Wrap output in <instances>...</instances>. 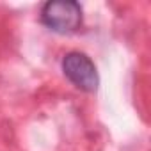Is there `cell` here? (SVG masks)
Wrapping results in <instances>:
<instances>
[{"label":"cell","instance_id":"obj_1","mask_svg":"<svg viewBox=\"0 0 151 151\" xmlns=\"http://www.w3.org/2000/svg\"><path fill=\"white\" fill-rule=\"evenodd\" d=\"M41 22L59 34L75 32L82 25V7L73 0L46 2L41 11Z\"/></svg>","mask_w":151,"mask_h":151},{"label":"cell","instance_id":"obj_2","mask_svg":"<svg viewBox=\"0 0 151 151\" xmlns=\"http://www.w3.org/2000/svg\"><path fill=\"white\" fill-rule=\"evenodd\" d=\"M62 71L66 77L82 91L93 93L98 89L100 78L93 60L80 52H71L62 60Z\"/></svg>","mask_w":151,"mask_h":151}]
</instances>
